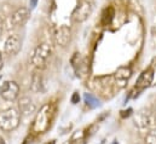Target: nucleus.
<instances>
[{
	"instance_id": "23",
	"label": "nucleus",
	"mask_w": 156,
	"mask_h": 144,
	"mask_svg": "<svg viewBox=\"0 0 156 144\" xmlns=\"http://www.w3.org/2000/svg\"><path fill=\"white\" fill-rule=\"evenodd\" d=\"M2 68V58H1V55H0V69Z\"/></svg>"
},
{
	"instance_id": "6",
	"label": "nucleus",
	"mask_w": 156,
	"mask_h": 144,
	"mask_svg": "<svg viewBox=\"0 0 156 144\" xmlns=\"http://www.w3.org/2000/svg\"><path fill=\"white\" fill-rule=\"evenodd\" d=\"M55 41L58 46L66 47L72 41V29L68 26H61L55 33Z\"/></svg>"
},
{
	"instance_id": "1",
	"label": "nucleus",
	"mask_w": 156,
	"mask_h": 144,
	"mask_svg": "<svg viewBox=\"0 0 156 144\" xmlns=\"http://www.w3.org/2000/svg\"><path fill=\"white\" fill-rule=\"evenodd\" d=\"M55 114H56V106L52 103H46L37 113L33 121L32 131L34 133H45L51 127Z\"/></svg>"
},
{
	"instance_id": "16",
	"label": "nucleus",
	"mask_w": 156,
	"mask_h": 144,
	"mask_svg": "<svg viewBox=\"0 0 156 144\" xmlns=\"http://www.w3.org/2000/svg\"><path fill=\"white\" fill-rule=\"evenodd\" d=\"M113 17H114V9H113V7L105 9V11H104V13H103V17H102V23H103L104 26H108V24L112 22Z\"/></svg>"
},
{
	"instance_id": "4",
	"label": "nucleus",
	"mask_w": 156,
	"mask_h": 144,
	"mask_svg": "<svg viewBox=\"0 0 156 144\" xmlns=\"http://www.w3.org/2000/svg\"><path fill=\"white\" fill-rule=\"evenodd\" d=\"M92 11H93L92 4L87 0H82V1L79 2L78 6L72 12V21L75 22V23L85 22L92 15Z\"/></svg>"
},
{
	"instance_id": "11",
	"label": "nucleus",
	"mask_w": 156,
	"mask_h": 144,
	"mask_svg": "<svg viewBox=\"0 0 156 144\" xmlns=\"http://www.w3.org/2000/svg\"><path fill=\"white\" fill-rule=\"evenodd\" d=\"M153 80H154V69L148 68V69H145L144 72L139 75L138 80L136 82V88H138L139 91H142V90L149 87L151 85Z\"/></svg>"
},
{
	"instance_id": "12",
	"label": "nucleus",
	"mask_w": 156,
	"mask_h": 144,
	"mask_svg": "<svg viewBox=\"0 0 156 144\" xmlns=\"http://www.w3.org/2000/svg\"><path fill=\"white\" fill-rule=\"evenodd\" d=\"M134 124L138 128L144 130V128H149L150 125L153 124V119H151V114L148 110H140L139 113H137L136 117H134Z\"/></svg>"
},
{
	"instance_id": "10",
	"label": "nucleus",
	"mask_w": 156,
	"mask_h": 144,
	"mask_svg": "<svg viewBox=\"0 0 156 144\" xmlns=\"http://www.w3.org/2000/svg\"><path fill=\"white\" fill-rule=\"evenodd\" d=\"M72 66L74 68V70L76 73V76L80 77V79H83L86 75H87V72H88V67L86 64V61L83 58H81L80 53L76 52L74 53V56L72 57Z\"/></svg>"
},
{
	"instance_id": "3",
	"label": "nucleus",
	"mask_w": 156,
	"mask_h": 144,
	"mask_svg": "<svg viewBox=\"0 0 156 144\" xmlns=\"http://www.w3.org/2000/svg\"><path fill=\"white\" fill-rule=\"evenodd\" d=\"M51 53H52V49H51V45L47 44V42H42L38 45L34 51H33V55H32V64L39 69H42L46 67V63L48 61V58L51 57Z\"/></svg>"
},
{
	"instance_id": "26",
	"label": "nucleus",
	"mask_w": 156,
	"mask_h": 144,
	"mask_svg": "<svg viewBox=\"0 0 156 144\" xmlns=\"http://www.w3.org/2000/svg\"><path fill=\"white\" fill-rule=\"evenodd\" d=\"M112 144H119V143H117V141H114V142H113Z\"/></svg>"
},
{
	"instance_id": "9",
	"label": "nucleus",
	"mask_w": 156,
	"mask_h": 144,
	"mask_svg": "<svg viewBox=\"0 0 156 144\" xmlns=\"http://www.w3.org/2000/svg\"><path fill=\"white\" fill-rule=\"evenodd\" d=\"M21 46H22V41L20 39V36L13 34V35H10L6 41H5V53L9 55V56H15L20 52L21 50Z\"/></svg>"
},
{
	"instance_id": "25",
	"label": "nucleus",
	"mask_w": 156,
	"mask_h": 144,
	"mask_svg": "<svg viewBox=\"0 0 156 144\" xmlns=\"http://www.w3.org/2000/svg\"><path fill=\"white\" fill-rule=\"evenodd\" d=\"M46 144H56V141H51V142H47Z\"/></svg>"
},
{
	"instance_id": "18",
	"label": "nucleus",
	"mask_w": 156,
	"mask_h": 144,
	"mask_svg": "<svg viewBox=\"0 0 156 144\" xmlns=\"http://www.w3.org/2000/svg\"><path fill=\"white\" fill-rule=\"evenodd\" d=\"M145 144H156V131H150L145 136Z\"/></svg>"
},
{
	"instance_id": "5",
	"label": "nucleus",
	"mask_w": 156,
	"mask_h": 144,
	"mask_svg": "<svg viewBox=\"0 0 156 144\" xmlns=\"http://www.w3.org/2000/svg\"><path fill=\"white\" fill-rule=\"evenodd\" d=\"M20 96V86L16 81H4L0 86V97L7 102H13Z\"/></svg>"
},
{
	"instance_id": "7",
	"label": "nucleus",
	"mask_w": 156,
	"mask_h": 144,
	"mask_svg": "<svg viewBox=\"0 0 156 144\" xmlns=\"http://www.w3.org/2000/svg\"><path fill=\"white\" fill-rule=\"evenodd\" d=\"M30 17V9L28 7H20L17 9L11 16V23L13 27H22L27 23Z\"/></svg>"
},
{
	"instance_id": "24",
	"label": "nucleus",
	"mask_w": 156,
	"mask_h": 144,
	"mask_svg": "<svg viewBox=\"0 0 156 144\" xmlns=\"http://www.w3.org/2000/svg\"><path fill=\"white\" fill-rule=\"evenodd\" d=\"M0 144H6V143H5V141H4V138H2V137H0Z\"/></svg>"
},
{
	"instance_id": "21",
	"label": "nucleus",
	"mask_w": 156,
	"mask_h": 144,
	"mask_svg": "<svg viewBox=\"0 0 156 144\" xmlns=\"http://www.w3.org/2000/svg\"><path fill=\"white\" fill-rule=\"evenodd\" d=\"M38 5V0H29V9L30 10H34Z\"/></svg>"
},
{
	"instance_id": "22",
	"label": "nucleus",
	"mask_w": 156,
	"mask_h": 144,
	"mask_svg": "<svg viewBox=\"0 0 156 144\" xmlns=\"http://www.w3.org/2000/svg\"><path fill=\"white\" fill-rule=\"evenodd\" d=\"M2 31H4V21H2L1 17H0V35L2 34Z\"/></svg>"
},
{
	"instance_id": "14",
	"label": "nucleus",
	"mask_w": 156,
	"mask_h": 144,
	"mask_svg": "<svg viewBox=\"0 0 156 144\" xmlns=\"http://www.w3.org/2000/svg\"><path fill=\"white\" fill-rule=\"evenodd\" d=\"M85 139H86V133L83 130L75 131L68 144H85Z\"/></svg>"
},
{
	"instance_id": "20",
	"label": "nucleus",
	"mask_w": 156,
	"mask_h": 144,
	"mask_svg": "<svg viewBox=\"0 0 156 144\" xmlns=\"http://www.w3.org/2000/svg\"><path fill=\"white\" fill-rule=\"evenodd\" d=\"M79 101H80L79 93L78 92H75V93L73 95V97H72V103H73V104H76V103H79Z\"/></svg>"
},
{
	"instance_id": "8",
	"label": "nucleus",
	"mask_w": 156,
	"mask_h": 144,
	"mask_svg": "<svg viewBox=\"0 0 156 144\" xmlns=\"http://www.w3.org/2000/svg\"><path fill=\"white\" fill-rule=\"evenodd\" d=\"M131 76H132V69L129 67L123 66V67L117 68V70L114 74V79H115L117 88H123L127 85V81L129 80Z\"/></svg>"
},
{
	"instance_id": "2",
	"label": "nucleus",
	"mask_w": 156,
	"mask_h": 144,
	"mask_svg": "<svg viewBox=\"0 0 156 144\" xmlns=\"http://www.w3.org/2000/svg\"><path fill=\"white\" fill-rule=\"evenodd\" d=\"M21 113L15 108H9L0 113V128L5 132H11L20 126Z\"/></svg>"
},
{
	"instance_id": "17",
	"label": "nucleus",
	"mask_w": 156,
	"mask_h": 144,
	"mask_svg": "<svg viewBox=\"0 0 156 144\" xmlns=\"http://www.w3.org/2000/svg\"><path fill=\"white\" fill-rule=\"evenodd\" d=\"M32 90L35 92H39L41 90V76L40 74L35 73L33 75V84H32Z\"/></svg>"
},
{
	"instance_id": "15",
	"label": "nucleus",
	"mask_w": 156,
	"mask_h": 144,
	"mask_svg": "<svg viewBox=\"0 0 156 144\" xmlns=\"http://www.w3.org/2000/svg\"><path fill=\"white\" fill-rule=\"evenodd\" d=\"M83 99H85V103L90 107V108L94 109L101 107V102L97 97H94L92 93H85L83 95Z\"/></svg>"
},
{
	"instance_id": "13",
	"label": "nucleus",
	"mask_w": 156,
	"mask_h": 144,
	"mask_svg": "<svg viewBox=\"0 0 156 144\" xmlns=\"http://www.w3.org/2000/svg\"><path fill=\"white\" fill-rule=\"evenodd\" d=\"M18 108H20L21 115H24V116H28L35 111V106L29 97H22L18 101Z\"/></svg>"
},
{
	"instance_id": "19",
	"label": "nucleus",
	"mask_w": 156,
	"mask_h": 144,
	"mask_svg": "<svg viewBox=\"0 0 156 144\" xmlns=\"http://www.w3.org/2000/svg\"><path fill=\"white\" fill-rule=\"evenodd\" d=\"M131 113H132V109L131 108H128L127 110H123V111H121V117H122V119L128 117V116L131 115Z\"/></svg>"
}]
</instances>
